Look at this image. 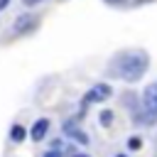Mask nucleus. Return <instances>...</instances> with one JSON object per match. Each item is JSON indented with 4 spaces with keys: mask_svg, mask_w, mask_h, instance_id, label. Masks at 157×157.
Returning a JSON list of instances; mask_svg holds the SVG:
<instances>
[{
    "mask_svg": "<svg viewBox=\"0 0 157 157\" xmlns=\"http://www.w3.org/2000/svg\"><path fill=\"white\" fill-rule=\"evenodd\" d=\"M147 64H150L147 54L140 52V49H135V52H128V54L118 56L115 64H113V71H115L123 81H137V78H142V74L147 71Z\"/></svg>",
    "mask_w": 157,
    "mask_h": 157,
    "instance_id": "f257e3e1",
    "label": "nucleus"
},
{
    "mask_svg": "<svg viewBox=\"0 0 157 157\" xmlns=\"http://www.w3.org/2000/svg\"><path fill=\"white\" fill-rule=\"evenodd\" d=\"M142 123L147 125L157 123V81L142 91Z\"/></svg>",
    "mask_w": 157,
    "mask_h": 157,
    "instance_id": "f03ea898",
    "label": "nucleus"
},
{
    "mask_svg": "<svg viewBox=\"0 0 157 157\" xmlns=\"http://www.w3.org/2000/svg\"><path fill=\"white\" fill-rule=\"evenodd\" d=\"M110 93H113V88H110L108 83H96V86L86 93V101H91V103H101V101H105Z\"/></svg>",
    "mask_w": 157,
    "mask_h": 157,
    "instance_id": "7ed1b4c3",
    "label": "nucleus"
},
{
    "mask_svg": "<svg viewBox=\"0 0 157 157\" xmlns=\"http://www.w3.org/2000/svg\"><path fill=\"white\" fill-rule=\"evenodd\" d=\"M34 25H37V17H34V15H20V17L15 20V25H12V32H15V34H25V32H29Z\"/></svg>",
    "mask_w": 157,
    "mask_h": 157,
    "instance_id": "20e7f679",
    "label": "nucleus"
},
{
    "mask_svg": "<svg viewBox=\"0 0 157 157\" xmlns=\"http://www.w3.org/2000/svg\"><path fill=\"white\" fill-rule=\"evenodd\" d=\"M47 132H49V120H47V118H39V120L32 125L29 137H32L34 142H39V140H44V137H47Z\"/></svg>",
    "mask_w": 157,
    "mask_h": 157,
    "instance_id": "39448f33",
    "label": "nucleus"
},
{
    "mask_svg": "<svg viewBox=\"0 0 157 157\" xmlns=\"http://www.w3.org/2000/svg\"><path fill=\"white\" fill-rule=\"evenodd\" d=\"M64 132L74 135V140H76V142H81V145H86V142H88V137H86V135H83V132L74 125V123H64Z\"/></svg>",
    "mask_w": 157,
    "mask_h": 157,
    "instance_id": "423d86ee",
    "label": "nucleus"
},
{
    "mask_svg": "<svg viewBox=\"0 0 157 157\" xmlns=\"http://www.w3.org/2000/svg\"><path fill=\"white\" fill-rule=\"evenodd\" d=\"M22 137H25V128H22V125H12V140L20 142Z\"/></svg>",
    "mask_w": 157,
    "mask_h": 157,
    "instance_id": "0eeeda50",
    "label": "nucleus"
},
{
    "mask_svg": "<svg viewBox=\"0 0 157 157\" xmlns=\"http://www.w3.org/2000/svg\"><path fill=\"white\" fill-rule=\"evenodd\" d=\"M101 123H103V125H110V123H113V113H110V110H103V113H101Z\"/></svg>",
    "mask_w": 157,
    "mask_h": 157,
    "instance_id": "6e6552de",
    "label": "nucleus"
},
{
    "mask_svg": "<svg viewBox=\"0 0 157 157\" xmlns=\"http://www.w3.org/2000/svg\"><path fill=\"white\" fill-rule=\"evenodd\" d=\"M22 2H25L27 7H32V5H37V2H42V0H22Z\"/></svg>",
    "mask_w": 157,
    "mask_h": 157,
    "instance_id": "1a4fd4ad",
    "label": "nucleus"
},
{
    "mask_svg": "<svg viewBox=\"0 0 157 157\" xmlns=\"http://www.w3.org/2000/svg\"><path fill=\"white\" fill-rule=\"evenodd\" d=\"M7 2H10V0H0V12H2L5 7H7Z\"/></svg>",
    "mask_w": 157,
    "mask_h": 157,
    "instance_id": "9d476101",
    "label": "nucleus"
},
{
    "mask_svg": "<svg viewBox=\"0 0 157 157\" xmlns=\"http://www.w3.org/2000/svg\"><path fill=\"white\" fill-rule=\"evenodd\" d=\"M44 157H59V152H47Z\"/></svg>",
    "mask_w": 157,
    "mask_h": 157,
    "instance_id": "9b49d317",
    "label": "nucleus"
},
{
    "mask_svg": "<svg viewBox=\"0 0 157 157\" xmlns=\"http://www.w3.org/2000/svg\"><path fill=\"white\" fill-rule=\"evenodd\" d=\"M74 157H86V155H74Z\"/></svg>",
    "mask_w": 157,
    "mask_h": 157,
    "instance_id": "f8f14e48",
    "label": "nucleus"
},
{
    "mask_svg": "<svg viewBox=\"0 0 157 157\" xmlns=\"http://www.w3.org/2000/svg\"><path fill=\"white\" fill-rule=\"evenodd\" d=\"M118 157H125V155H118Z\"/></svg>",
    "mask_w": 157,
    "mask_h": 157,
    "instance_id": "ddd939ff",
    "label": "nucleus"
},
{
    "mask_svg": "<svg viewBox=\"0 0 157 157\" xmlns=\"http://www.w3.org/2000/svg\"><path fill=\"white\" fill-rule=\"evenodd\" d=\"M110 2H118V0H110Z\"/></svg>",
    "mask_w": 157,
    "mask_h": 157,
    "instance_id": "4468645a",
    "label": "nucleus"
}]
</instances>
